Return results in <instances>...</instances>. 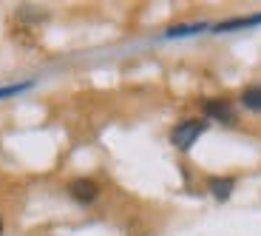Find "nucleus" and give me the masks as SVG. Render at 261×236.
Instances as JSON below:
<instances>
[{
	"label": "nucleus",
	"mask_w": 261,
	"mask_h": 236,
	"mask_svg": "<svg viewBox=\"0 0 261 236\" xmlns=\"http://www.w3.org/2000/svg\"><path fill=\"white\" fill-rule=\"evenodd\" d=\"M68 191H71V197L77 199V202H94L97 194H99L94 179H74V182L68 185Z\"/></svg>",
	"instance_id": "nucleus-2"
},
{
	"label": "nucleus",
	"mask_w": 261,
	"mask_h": 236,
	"mask_svg": "<svg viewBox=\"0 0 261 236\" xmlns=\"http://www.w3.org/2000/svg\"><path fill=\"white\" fill-rule=\"evenodd\" d=\"M242 103L247 108H253V111H261V88H247L242 94Z\"/></svg>",
	"instance_id": "nucleus-5"
},
{
	"label": "nucleus",
	"mask_w": 261,
	"mask_h": 236,
	"mask_svg": "<svg viewBox=\"0 0 261 236\" xmlns=\"http://www.w3.org/2000/svg\"><path fill=\"white\" fill-rule=\"evenodd\" d=\"M204 128H207V123H204V120H185L182 125H176V128H173V145H176V148H190V145L196 143V137H199V134L204 131Z\"/></svg>",
	"instance_id": "nucleus-1"
},
{
	"label": "nucleus",
	"mask_w": 261,
	"mask_h": 236,
	"mask_svg": "<svg viewBox=\"0 0 261 236\" xmlns=\"http://www.w3.org/2000/svg\"><path fill=\"white\" fill-rule=\"evenodd\" d=\"M26 85H9V88H0V97H9V94H17V91H23Z\"/></svg>",
	"instance_id": "nucleus-6"
},
{
	"label": "nucleus",
	"mask_w": 261,
	"mask_h": 236,
	"mask_svg": "<svg viewBox=\"0 0 261 236\" xmlns=\"http://www.w3.org/2000/svg\"><path fill=\"white\" fill-rule=\"evenodd\" d=\"M204 111H207L210 117L222 120V123H233V111H230V105L222 103V100H210V103H204Z\"/></svg>",
	"instance_id": "nucleus-3"
},
{
	"label": "nucleus",
	"mask_w": 261,
	"mask_h": 236,
	"mask_svg": "<svg viewBox=\"0 0 261 236\" xmlns=\"http://www.w3.org/2000/svg\"><path fill=\"white\" fill-rule=\"evenodd\" d=\"M233 179H210V191H213L219 199H227L230 197V191H233Z\"/></svg>",
	"instance_id": "nucleus-4"
},
{
	"label": "nucleus",
	"mask_w": 261,
	"mask_h": 236,
	"mask_svg": "<svg viewBox=\"0 0 261 236\" xmlns=\"http://www.w3.org/2000/svg\"><path fill=\"white\" fill-rule=\"evenodd\" d=\"M0 233H3V222H0Z\"/></svg>",
	"instance_id": "nucleus-7"
}]
</instances>
